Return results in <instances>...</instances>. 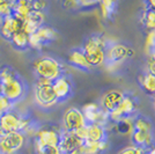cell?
Returning a JSON list of instances; mask_svg holds the SVG:
<instances>
[{"instance_id": "obj_1", "label": "cell", "mask_w": 155, "mask_h": 154, "mask_svg": "<svg viewBox=\"0 0 155 154\" xmlns=\"http://www.w3.org/2000/svg\"><path fill=\"white\" fill-rule=\"evenodd\" d=\"M105 49L107 42L103 36L93 35L84 41L81 50L84 51V57L88 64L93 67H100L105 63Z\"/></svg>"}, {"instance_id": "obj_2", "label": "cell", "mask_w": 155, "mask_h": 154, "mask_svg": "<svg viewBox=\"0 0 155 154\" xmlns=\"http://www.w3.org/2000/svg\"><path fill=\"white\" fill-rule=\"evenodd\" d=\"M32 70L37 78H45L54 81L60 75L65 74L64 66L56 58L50 56H42L32 63Z\"/></svg>"}, {"instance_id": "obj_3", "label": "cell", "mask_w": 155, "mask_h": 154, "mask_svg": "<svg viewBox=\"0 0 155 154\" xmlns=\"http://www.w3.org/2000/svg\"><path fill=\"white\" fill-rule=\"evenodd\" d=\"M34 97L37 105L43 109H49L58 103L54 90L52 87V81L45 78H37L35 82Z\"/></svg>"}, {"instance_id": "obj_4", "label": "cell", "mask_w": 155, "mask_h": 154, "mask_svg": "<svg viewBox=\"0 0 155 154\" xmlns=\"http://www.w3.org/2000/svg\"><path fill=\"white\" fill-rule=\"evenodd\" d=\"M1 84V95L7 97L12 103L22 101L27 94V86L25 81L19 77V74H15L14 77L0 81Z\"/></svg>"}, {"instance_id": "obj_5", "label": "cell", "mask_w": 155, "mask_h": 154, "mask_svg": "<svg viewBox=\"0 0 155 154\" xmlns=\"http://www.w3.org/2000/svg\"><path fill=\"white\" fill-rule=\"evenodd\" d=\"M57 37H58V34L51 26L43 25L35 32L29 35V48L34 50H41L46 44L56 41Z\"/></svg>"}, {"instance_id": "obj_6", "label": "cell", "mask_w": 155, "mask_h": 154, "mask_svg": "<svg viewBox=\"0 0 155 154\" xmlns=\"http://www.w3.org/2000/svg\"><path fill=\"white\" fill-rule=\"evenodd\" d=\"M27 136L22 132H11L0 137V152L4 154H15L25 146Z\"/></svg>"}, {"instance_id": "obj_7", "label": "cell", "mask_w": 155, "mask_h": 154, "mask_svg": "<svg viewBox=\"0 0 155 154\" xmlns=\"http://www.w3.org/2000/svg\"><path fill=\"white\" fill-rule=\"evenodd\" d=\"M61 131L52 126H39L34 136V147L58 146Z\"/></svg>"}, {"instance_id": "obj_8", "label": "cell", "mask_w": 155, "mask_h": 154, "mask_svg": "<svg viewBox=\"0 0 155 154\" xmlns=\"http://www.w3.org/2000/svg\"><path fill=\"white\" fill-rule=\"evenodd\" d=\"M137 109H138V105H137V101L134 100V97L125 94L120 104L114 111L108 114V116H109L110 122L116 123L125 117H134Z\"/></svg>"}, {"instance_id": "obj_9", "label": "cell", "mask_w": 155, "mask_h": 154, "mask_svg": "<svg viewBox=\"0 0 155 154\" xmlns=\"http://www.w3.org/2000/svg\"><path fill=\"white\" fill-rule=\"evenodd\" d=\"M81 111L84 116V119L87 124H101L107 126L108 122H110L109 116L107 112H104L100 103L96 102H89L87 104H84V107L81 108Z\"/></svg>"}, {"instance_id": "obj_10", "label": "cell", "mask_w": 155, "mask_h": 154, "mask_svg": "<svg viewBox=\"0 0 155 154\" xmlns=\"http://www.w3.org/2000/svg\"><path fill=\"white\" fill-rule=\"evenodd\" d=\"M129 58V48L122 43H114L107 45L105 49V63L104 65L109 67H115L120 65L124 60Z\"/></svg>"}, {"instance_id": "obj_11", "label": "cell", "mask_w": 155, "mask_h": 154, "mask_svg": "<svg viewBox=\"0 0 155 154\" xmlns=\"http://www.w3.org/2000/svg\"><path fill=\"white\" fill-rule=\"evenodd\" d=\"M86 119L81 109L77 107H70L63 115V130L68 132H74L79 128L86 125Z\"/></svg>"}, {"instance_id": "obj_12", "label": "cell", "mask_w": 155, "mask_h": 154, "mask_svg": "<svg viewBox=\"0 0 155 154\" xmlns=\"http://www.w3.org/2000/svg\"><path fill=\"white\" fill-rule=\"evenodd\" d=\"M23 22L25 20L20 19L14 14H9L5 18H2L1 23H0V36L7 41H11L12 36L15 32L22 30Z\"/></svg>"}, {"instance_id": "obj_13", "label": "cell", "mask_w": 155, "mask_h": 154, "mask_svg": "<svg viewBox=\"0 0 155 154\" xmlns=\"http://www.w3.org/2000/svg\"><path fill=\"white\" fill-rule=\"evenodd\" d=\"M52 87L58 102H65L73 95V85L71 79L66 74H63L54 81H52Z\"/></svg>"}, {"instance_id": "obj_14", "label": "cell", "mask_w": 155, "mask_h": 154, "mask_svg": "<svg viewBox=\"0 0 155 154\" xmlns=\"http://www.w3.org/2000/svg\"><path fill=\"white\" fill-rule=\"evenodd\" d=\"M21 116L16 110H9L0 117V130L4 133L20 132L21 126Z\"/></svg>"}, {"instance_id": "obj_15", "label": "cell", "mask_w": 155, "mask_h": 154, "mask_svg": "<svg viewBox=\"0 0 155 154\" xmlns=\"http://www.w3.org/2000/svg\"><path fill=\"white\" fill-rule=\"evenodd\" d=\"M124 96H125V94H124L122 90L111 89L109 92H107L103 96H102L100 105H101V108H102V110H103L104 112L110 114L111 111H114L120 104Z\"/></svg>"}, {"instance_id": "obj_16", "label": "cell", "mask_w": 155, "mask_h": 154, "mask_svg": "<svg viewBox=\"0 0 155 154\" xmlns=\"http://www.w3.org/2000/svg\"><path fill=\"white\" fill-rule=\"evenodd\" d=\"M82 141L78 138L74 132H68V131H61L60 135V140L58 144V148L61 154H66L71 152L75 148L80 147Z\"/></svg>"}, {"instance_id": "obj_17", "label": "cell", "mask_w": 155, "mask_h": 154, "mask_svg": "<svg viewBox=\"0 0 155 154\" xmlns=\"http://www.w3.org/2000/svg\"><path fill=\"white\" fill-rule=\"evenodd\" d=\"M45 21V14L44 12H38V11H34L28 14L25 22H23V28L22 30L27 32L28 35H31L32 32H35L41 26L44 25Z\"/></svg>"}, {"instance_id": "obj_18", "label": "cell", "mask_w": 155, "mask_h": 154, "mask_svg": "<svg viewBox=\"0 0 155 154\" xmlns=\"http://www.w3.org/2000/svg\"><path fill=\"white\" fill-rule=\"evenodd\" d=\"M131 140L134 146L141 147L143 149H148L154 145V133L153 132H146L138 129H133L131 133Z\"/></svg>"}, {"instance_id": "obj_19", "label": "cell", "mask_w": 155, "mask_h": 154, "mask_svg": "<svg viewBox=\"0 0 155 154\" xmlns=\"http://www.w3.org/2000/svg\"><path fill=\"white\" fill-rule=\"evenodd\" d=\"M67 63L75 67L77 70L84 71V72H88L91 70V66L88 64L87 59L84 57V53L81 49H74L68 53L67 57Z\"/></svg>"}, {"instance_id": "obj_20", "label": "cell", "mask_w": 155, "mask_h": 154, "mask_svg": "<svg viewBox=\"0 0 155 154\" xmlns=\"http://www.w3.org/2000/svg\"><path fill=\"white\" fill-rule=\"evenodd\" d=\"M88 132H87V139L91 141H104L108 137V129L101 124H87Z\"/></svg>"}, {"instance_id": "obj_21", "label": "cell", "mask_w": 155, "mask_h": 154, "mask_svg": "<svg viewBox=\"0 0 155 154\" xmlns=\"http://www.w3.org/2000/svg\"><path fill=\"white\" fill-rule=\"evenodd\" d=\"M109 147L108 140L104 141H91L84 140L81 144V149L84 154H101Z\"/></svg>"}, {"instance_id": "obj_22", "label": "cell", "mask_w": 155, "mask_h": 154, "mask_svg": "<svg viewBox=\"0 0 155 154\" xmlns=\"http://www.w3.org/2000/svg\"><path fill=\"white\" fill-rule=\"evenodd\" d=\"M31 2L32 0H14L12 14L20 19L26 20L28 14L31 12Z\"/></svg>"}, {"instance_id": "obj_23", "label": "cell", "mask_w": 155, "mask_h": 154, "mask_svg": "<svg viewBox=\"0 0 155 154\" xmlns=\"http://www.w3.org/2000/svg\"><path fill=\"white\" fill-rule=\"evenodd\" d=\"M139 85L142 92L155 97V77L149 73H143L139 75Z\"/></svg>"}, {"instance_id": "obj_24", "label": "cell", "mask_w": 155, "mask_h": 154, "mask_svg": "<svg viewBox=\"0 0 155 154\" xmlns=\"http://www.w3.org/2000/svg\"><path fill=\"white\" fill-rule=\"evenodd\" d=\"M9 42L12 43V45L15 49L21 50V51L29 49V35L23 32V30L15 32Z\"/></svg>"}, {"instance_id": "obj_25", "label": "cell", "mask_w": 155, "mask_h": 154, "mask_svg": "<svg viewBox=\"0 0 155 154\" xmlns=\"http://www.w3.org/2000/svg\"><path fill=\"white\" fill-rule=\"evenodd\" d=\"M114 129L122 136H130L133 131V117H125L114 123Z\"/></svg>"}, {"instance_id": "obj_26", "label": "cell", "mask_w": 155, "mask_h": 154, "mask_svg": "<svg viewBox=\"0 0 155 154\" xmlns=\"http://www.w3.org/2000/svg\"><path fill=\"white\" fill-rule=\"evenodd\" d=\"M101 13L104 19H110L116 13L117 0H98V5Z\"/></svg>"}, {"instance_id": "obj_27", "label": "cell", "mask_w": 155, "mask_h": 154, "mask_svg": "<svg viewBox=\"0 0 155 154\" xmlns=\"http://www.w3.org/2000/svg\"><path fill=\"white\" fill-rule=\"evenodd\" d=\"M133 129H138L146 132H153L154 131V125L148 117L142 115H138L133 117Z\"/></svg>"}, {"instance_id": "obj_28", "label": "cell", "mask_w": 155, "mask_h": 154, "mask_svg": "<svg viewBox=\"0 0 155 154\" xmlns=\"http://www.w3.org/2000/svg\"><path fill=\"white\" fill-rule=\"evenodd\" d=\"M141 23L142 26L149 30H155V9L146 7L141 15Z\"/></svg>"}, {"instance_id": "obj_29", "label": "cell", "mask_w": 155, "mask_h": 154, "mask_svg": "<svg viewBox=\"0 0 155 154\" xmlns=\"http://www.w3.org/2000/svg\"><path fill=\"white\" fill-rule=\"evenodd\" d=\"M145 50L148 57L155 56V30L147 32L146 38H145Z\"/></svg>"}, {"instance_id": "obj_30", "label": "cell", "mask_w": 155, "mask_h": 154, "mask_svg": "<svg viewBox=\"0 0 155 154\" xmlns=\"http://www.w3.org/2000/svg\"><path fill=\"white\" fill-rule=\"evenodd\" d=\"M13 1L12 0H0V19L12 14Z\"/></svg>"}, {"instance_id": "obj_31", "label": "cell", "mask_w": 155, "mask_h": 154, "mask_svg": "<svg viewBox=\"0 0 155 154\" xmlns=\"http://www.w3.org/2000/svg\"><path fill=\"white\" fill-rule=\"evenodd\" d=\"M14 108V103H12L7 97L4 95H0V117L6 114L7 111L12 110Z\"/></svg>"}, {"instance_id": "obj_32", "label": "cell", "mask_w": 155, "mask_h": 154, "mask_svg": "<svg viewBox=\"0 0 155 154\" xmlns=\"http://www.w3.org/2000/svg\"><path fill=\"white\" fill-rule=\"evenodd\" d=\"M36 154H61L58 146H41L34 147Z\"/></svg>"}, {"instance_id": "obj_33", "label": "cell", "mask_w": 155, "mask_h": 154, "mask_svg": "<svg viewBox=\"0 0 155 154\" xmlns=\"http://www.w3.org/2000/svg\"><path fill=\"white\" fill-rule=\"evenodd\" d=\"M118 154H147V149H143L141 147L131 145V146L123 148Z\"/></svg>"}, {"instance_id": "obj_34", "label": "cell", "mask_w": 155, "mask_h": 154, "mask_svg": "<svg viewBox=\"0 0 155 154\" xmlns=\"http://www.w3.org/2000/svg\"><path fill=\"white\" fill-rule=\"evenodd\" d=\"M48 7V2L45 0H32L31 9L38 11V12H44Z\"/></svg>"}, {"instance_id": "obj_35", "label": "cell", "mask_w": 155, "mask_h": 154, "mask_svg": "<svg viewBox=\"0 0 155 154\" xmlns=\"http://www.w3.org/2000/svg\"><path fill=\"white\" fill-rule=\"evenodd\" d=\"M87 132H88V128H87V124L84 125V126H81V128H79L78 130L74 131V133L77 136L78 138L80 139L81 141H84L87 139Z\"/></svg>"}, {"instance_id": "obj_36", "label": "cell", "mask_w": 155, "mask_h": 154, "mask_svg": "<svg viewBox=\"0 0 155 154\" xmlns=\"http://www.w3.org/2000/svg\"><path fill=\"white\" fill-rule=\"evenodd\" d=\"M78 4L81 8H91L98 5V0H78Z\"/></svg>"}, {"instance_id": "obj_37", "label": "cell", "mask_w": 155, "mask_h": 154, "mask_svg": "<svg viewBox=\"0 0 155 154\" xmlns=\"http://www.w3.org/2000/svg\"><path fill=\"white\" fill-rule=\"evenodd\" d=\"M146 72L155 77V56L154 57H148L147 64H146Z\"/></svg>"}, {"instance_id": "obj_38", "label": "cell", "mask_w": 155, "mask_h": 154, "mask_svg": "<svg viewBox=\"0 0 155 154\" xmlns=\"http://www.w3.org/2000/svg\"><path fill=\"white\" fill-rule=\"evenodd\" d=\"M61 5L65 9H74L79 7L78 0H61Z\"/></svg>"}, {"instance_id": "obj_39", "label": "cell", "mask_w": 155, "mask_h": 154, "mask_svg": "<svg viewBox=\"0 0 155 154\" xmlns=\"http://www.w3.org/2000/svg\"><path fill=\"white\" fill-rule=\"evenodd\" d=\"M66 154H84V152H82L81 146H80V147L75 148V149H73V151H71V152H68V153H66Z\"/></svg>"}, {"instance_id": "obj_40", "label": "cell", "mask_w": 155, "mask_h": 154, "mask_svg": "<svg viewBox=\"0 0 155 154\" xmlns=\"http://www.w3.org/2000/svg\"><path fill=\"white\" fill-rule=\"evenodd\" d=\"M146 2H147V7L155 9V0H146Z\"/></svg>"}, {"instance_id": "obj_41", "label": "cell", "mask_w": 155, "mask_h": 154, "mask_svg": "<svg viewBox=\"0 0 155 154\" xmlns=\"http://www.w3.org/2000/svg\"><path fill=\"white\" fill-rule=\"evenodd\" d=\"M147 154H155V144L150 148L147 149Z\"/></svg>"}, {"instance_id": "obj_42", "label": "cell", "mask_w": 155, "mask_h": 154, "mask_svg": "<svg viewBox=\"0 0 155 154\" xmlns=\"http://www.w3.org/2000/svg\"><path fill=\"white\" fill-rule=\"evenodd\" d=\"M0 95H1V84H0Z\"/></svg>"}, {"instance_id": "obj_43", "label": "cell", "mask_w": 155, "mask_h": 154, "mask_svg": "<svg viewBox=\"0 0 155 154\" xmlns=\"http://www.w3.org/2000/svg\"><path fill=\"white\" fill-rule=\"evenodd\" d=\"M154 108H155V97H154Z\"/></svg>"}, {"instance_id": "obj_44", "label": "cell", "mask_w": 155, "mask_h": 154, "mask_svg": "<svg viewBox=\"0 0 155 154\" xmlns=\"http://www.w3.org/2000/svg\"><path fill=\"white\" fill-rule=\"evenodd\" d=\"M12 1H14V0H12Z\"/></svg>"}]
</instances>
